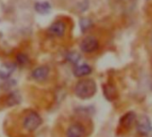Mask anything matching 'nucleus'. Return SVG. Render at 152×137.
Masks as SVG:
<instances>
[{
	"label": "nucleus",
	"mask_w": 152,
	"mask_h": 137,
	"mask_svg": "<svg viewBox=\"0 0 152 137\" xmlns=\"http://www.w3.org/2000/svg\"><path fill=\"white\" fill-rule=\"evenodd\" d=\"M103 88H104V95L108 100L112 101L116 99L118 93H117V89L115 86L111 85H105Z\"/></svg>",
	"instance_id": "nucleus-11"
},
{
	"label": "nucleus",
	"mask_w": 152,
	"mask_h": 137,
	"mask_svg": "<svg viewBox=\"0 0 152 137\" xmlns=\"http://www.w3.org/2000/svg\"><path fill=\"white\" fill-rule=\"evenodd\" d=\"M151 90H152V84H151Z\"/></svg>",
	"instance_id": "nucleus-18"
},
{
	"label": "nucleus",
	"mask_w": 152,
	"mask_h": 137,
	"mask_svg": "<svg viewBox=\"0 0 152 137\" xmlns=\"http://www.w3.org/2000/svg\"><path fill=\"white\" fill-rule=\"evenodd\" d=\"M49 33L52 35V36H54V37H61L64 36L65 34V31H66V25L63 21H55L54 23H53L49 29H48Z\"/></svg>",
	"instance_id": "nucleus-7"
},
{
	"label": "nucleus",
	"mask_w": 152,
	"mask_h": 137,
	"mask_svg": "<svg viewBox=\"0 0 152 137\" xmlns=\"http://www.w3.org/2000/svg\"><path fill=\"white\" fill-rule=\"evenodd\" d=\"M49 73H50L49 67L45 66V65H42V66H39L37 68H36L32 71L31 77L37 81H44L48 78Z\"/></svg>",
	"instance_id": "nucleus-6"
},
{
	"label": "nucleus",
	"mask_w": 152,
	"mask_h": 137,
	"mask_svg": "<svg viewBox=\"0 0 152 137\" xmlns=\"http://www.w3.org/2000/svg\"><path fill=\"white\" fill-rule=\"evenodd\" d=\"M92 25V22L90 20L88 19H82L81 21H80V27H81V29L85 32L86 31L87 29H89Z\"/></svg>",
	"instance_id": "nucleus-15"
},
{
	"label": "nucleus",
	"mask_w": 152,
	"mask_h": 137,
	"mask_svg": "<svg viewBox=\"0 0 152 137\" xmlns=\"http://www.w3.org/2000/svg\"><path fill=\"white\" fill-rule=\"evenodd\" d=\"M14 70V66L12 64H4L0 69V78L3 79L8 78Z\"/></svg>",
	"instance_id": "nucleus-12"
},
{
	"label": "nucleus",
	"mask_w": 152,
	"mask_h": 137,
	"mask_svg": "<svg viewBox=\"0 0 152 137\" xmlns=\"http://www.w3.org/2000/svg\"><path fill=\"white\" fill-rule=\"evenodd\" d=\"M68 58H69V60L71 62L77 63V62L79 61V59H80V55L77 54V53H72L69 54V56Z\"/></svg>",
	"instance_id": "nucleus-16"
},
{
	"label": "nucleus",
	"mask_w": 152,
	"mask_h": 137,
	"mask_svg": "<svg viewBox=\"0 0 152 137\" xmlns=\"http://www.w3.org/2000/svg\"><path fill=\"white\" fill-rule=\"evenodd\" d=\"M20 103V96L18 93H12L8 95L6 99V104L9 107L17 105Z\"/></svg>",
	"instance_id": "nucleus-13"
},
{
	"label": "nucleus",
	"mask_w": 152,
	"mask_h": 137,
	"mask_svg": "<svg viewBox=\"0 0 152 137\" xmlns=\"http://www.w3.org/2000/svg\"><path fill=\"white\" fill-rule=\"evenodd\" d=\"M35 10L40 14H45L51 10V4L47 1L37 2L35 4Z\"/></svg>",
	"instance_id": "nucleus-10"
},
{
	"label": "nucleus",
	"mask_w": 152,
	"mask_h": 137,
	"mask_svg": "<svg viewBox=\"0 0 152 137\" xmlns=\"http://www.w3.org/2000/svg\"><path fill=\"white\" fill-rule=\"evenodd\" d=\"M16 61H17V62H18L19 64H20V65H25V64H27L28 62V57L26 54L20 53H18V54H17V56H16Z\"/></svg>",
	"instance_id": "nucleus-14"
},
{
	"label": "nucleus",
	"mask_w": 152,
	"mask_h": 137,
	"mask_svg": "<svg viewBox=\"0 0 152 137\" xmlns=\"http://www.w3.org/2000/svg\"><path fill=\"white\" fill-rule=\"evenodd\" d=\"M86 135L85 127L80 123H74L66 131V137H84Z\"/></svg>",
	"instance_id": "nucleus-5"
},
{
	"label": "nucleus",
	"mask_w": 152,
	"mask_h": 137,
	"mask_svg": "<svg viewBox=\"0 0 152 137\" xmlns=\"http://www.w3.org/2000/svg\"><path fill=\"white\" fill-rule=\"evenodd\" d=\"M136 127L137 130L142 135H147L152 130L151 122L150 119L145 115H142L139 117L136 121Z\"/></svg>",
	"instance_id": "nucleus-4"
},
{
	"label": "nucleus",
	"mask_w": 152,
	"mask_h": 137,
	"mask_svg": "<svg viewBox=\"0 0 152 137\" xmlns=\"http://www.w3.org/2000/svg\"><path fill=\"white\" fill-rule=\"evenodd\" d=\"M135 119H136V115L134 112H128L126 115H124L120 119V125L123 127L129 128L133 125Z\"/></svg>",
	"instance_id": "nucleus-9"
},
{
	"label": "nucleus",
	"mask_w": 152,
	"mask_h": 137,
	"mask_svg": "<svg viewBox=\"0 0 152 137\" xmlns=\"http://www.w3.org/2000/svg\"><path fill=\"white\" fill-rule=\"evenodd\" d=\"M99 48V41L96 37L93 36H89L85 37L80 43V49L82 52L86 53H91L98 50Z\"/></svg>",
	"instance_id": "nucleus-3"
},
{
	"label": "nucleus",
	"mask_w": 152,
	"mask_h": 137,
	"mask_svg": "<svg viewBox=\"0 0 152 137\" xmlns=\"http://www.w3.org/2000/svg\"><path fill=\"white\" fill-rule=\"evenodd\" d=\"M74 76L77 78H84L92 73V68L88 64H82L77 66L73 70Z\"/></svg>",
	"instance_id": "nucleus-8"
},
{
	"label": "nucleus",
	"mask_w": 152,
	"mask_h": 137,
	"mask_svg": "<svg viewBox=\"0 0 152 137\" xmlns=\"http://www.w3.org/2000/svg\"><path fill=\"white\" fill-rule=\"evenodd\" d=\"M151 46H152V35H151Z\"/></svg>",
	"instance_id": "nucleus-17"
},
{
	"label": "nucleus",
	"mask_w": 152,
	"mask_h": 137,
	"mask_svg": "<svg viewBox=\"0 0 152 137\" xmlns=\"http://www.w3.org/2000/svg\"><path fill=\"white\" fill-rule=\"evenodd\" d=\"M43 123L42 118L36 111H29L23 119V127L28 132L36 131Z\"/></svg>",
	"instance_id": "nucleus-2"
},
{
	"label": "nucleus",
	"mask_w": 152,
	"mask_h": 137,
	"mask_svg": "<svg viewBox=\"0 0 152 137\" xmlns=\"http://www.w3.org/2000/svg\"><path fill=\"white\" fill-rule=\"evenodd\" d=\"M97 91V86L92 78H83L77 81L75 86V95L77 97L82 100H87L92 98Z\"/></svg>",
	"instance_id": "nucleus-1"
}]
</instances>
